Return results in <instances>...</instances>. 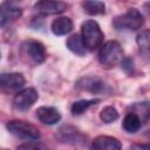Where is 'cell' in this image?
<instances>
[{"label": "cell", "mask_w": 150, "mask_h": 150, "mask_svg": "<svg viewBox=\"0 0 150 150\" xmlns=\"http://www.w3.org/2000/svg\"><path fill=\"white\" fill-rule=\"evenodd\" d=\"M25 84V77L20 73H4L0 76L1 88L16 89Z\"/></svg>", "instance_id": "cell-13"}, {"label": "cell", "mask_w": 150, "mask_h": 150, "mask_svg": "<svg viewBox=\"0 0 150 150\" xmlns=\"http://www.w3.org/2000/svg\"><path fill=\"white\" fill-rule=\"evenodd\" d=\"M81 34L86 48L90 52L98 48L104 39V34L101 30L98 23L94 20H87L81 26Z\"/></svg>", "instance_id": "cell-2"}, {"label": "cell", "mask_w": 150, "mask_h": 150, "mask_svg": "<svg viewBox=\"0 0 150 150\" xmlns=\"http://www.w3.org/2000/svg\"><path fill=\"white\" fill-rule=\"evenodd\" d=\"M81 6L89 15H100L105 12V5L100 0H83Z\"/></svg>", "instance_id": "cell-18"}, {"label": "cell", "mask_w": 150, "mask_h": 150, "mask_svg": "<svg viewBox=\"0 0 150 150\" xmlns=\"http://www.w3.org/2000/svg\"><path fill=\"white\" fill-rule=\"evenodd\" d=\"M136 42L142 57L150 62V29H145L138 33L136 36Z\"/></svg>", "instance_id": "cell-14"}, {"label": "cell", "mask_w": 150, "mask_h": 150, "mask_svg": "<svg viewBox=\"0 0 150 150\" xmlns=\"http://www.w3.org/2000/svg\"><path fill=\"white\" fill-rule=\"evenodd\" d=\"M52 32L54 35L61 36V35H66L68 33L71 32L73 29V21L67 18V16H60L57 19H55L52 22Z\"/></svg>", "instance_id": "cell-15"}, {"label": "cell", "mask_w": 150, "mask_h": 150, "mask_svg": "<svg viewBox=\"0 0 150 150\" xmlns=\"http://www.w3.org/2000/svg\"><path fill=\"white\" fill-rule=\"evenodd\" d=\"M130 111L135 112L142 124H145L146 122L150 121V102L148 101H144V102H136V103H132L130 107H129Z\"/></svg>", "instance_id": "cell-16"}, {"label": "cell", "mask_w": 150, "mask_h": 150, "mask_svg": "<svg viewBox=\"0 0 150 150\" xmlns=\"http://www.w3.org/2000/svg\"><path fill=\"white\" fill-rule=\"evenodd\" d=\"M91 146L97 150H120L122 148V143L111 136H97L93 141Z\"/></svg>", "instance_id": "cell-12"}, {"label": "cell", "mask_w": 150, "mask_h": 150, "mask_svg": "<svg viewBox=\"0 0 150 150\" xmlns=\"http://www.w3.org/2000/svg\"><path fill=\"white\" fill-rule=\"evenodd\" d=\"M100 102V98H91V100H81L76 101L71 104V114L73 115H81L83 114L87 109H89L91 105H95Z\"/></svg>", "instance_id": "cell-20"}, {"label": "cell", "mask_w": 150, "mask_h": 150, "mask_svg": "<svg viewBox=\"0 0 150 150\" xmlns=\"http://www.w3.org/2000/svg\"><path fill=\"white\" fill-rule=\"evenodd\" d=\"M143 8H144L149 14H150V1H149V2H145V4L143 5Z\"/></svg>", "instance_id": "cell-25"}, {"label": "cell", "mask_w": 150, "mask_h": 150, "mask_svg": "<svg viewBox=\"0 0 150 150\" xmlns=\"http://www.w3.org/2000/svg\"><path fill=\"white\" fill-rule=\"evenodd\" d=\"M56 139L61 143H67L71 145H79L86 143V136L80 132L74 127L70 125H63L57 130V134L55 135Z\"/></svg>", "instance_id": "cell-7"}, {"label": "cell", "mask_w": 150, "mask_h": 150, "mask_svg": "<svg viewBox=\"0 0 150 150\" xmlns=\"http://www.w3.org/2000/svg\"><path fill=\"white\" fill-rule=\"evenodd\" d=\"M121 67H122V69H123L128 75H132L134 71H135L134 61H132L131 59H129V57L123 59V60L121 61Z\"/></svg>", "instance_id": "cell-22"}, {"label": "cell", "mask_w": 150, "mask_h": 150, "mask_svg": "<svg viewBox=\"0 0 150 150\" xmlns=\"http://www.w3.org/2000/svg\"><path fill=\"white\" fill-rule=\"evenodd\" d=\"M100 118L102 120V122H104L107 124L112 123L118 118V111L116 110V108H114L111 105L104 107L100 112Z\"/></svg>", "instance_id": "cell-21"}, {"label": "cell", "mask_w": 150, "mask_h": 150, "mask_svg": "<svg viewBox=\"0 0 150 150\" xmlns=\"http://www.w3.org/2000/svg\"><path fill=\"white\" fill-rule=\"evenodd\" d=\"M143 23H144V18L141 14V12L136 8H130L124 14L116 16L112 21L114 28L120 32L137 30L143 26Z\"/></svg>", "instance_id": "cell-1"}, {"label": "cell", "mask_w": 150, "mask_h": 150, "mask_svg": "<svg viewBox=\"0 0 150 150\" xmlns=\"http://www.w3.org/2000/svg\"><path fill=\"white\" fill-rule=\"evenodd\" d=\"M98 60L103 66L112 67L123 60V49L117 41L105 42L98 53Z\"/></svg>", "instance_id": "cell-4"}, {"label": "cell", "mask_w": 150, "mask_h": 150, "mask_svg": "<svg viewBox=\"0 0 150 150\" xmlns=\"http://www.w3.org/2000/svg\"><path fill=\"white\" fill-rule=\"evenodd\" d=\"M68 5L63 1H56V0H39L34 5L35 12H38L41 15H55L61 14L67 9Z\"/></svg>", "instance_id": "cell-9"}, {"label": "cell", "mask_w": 150, "mask_h": 150, "mask_svg": "<svg viewBox=\"0 0 150 150\" xmlns=\"http://www.w3.org/2000/svg\"><path fill=\"white\" fill-rule=\"evenodd\" d=\"M22 14V11L19 6L11 1H5L1 5L0 8V25L1 27H5L6 25L11 23L12 21L19 19Z\"/></svg>", "instance_id": "cell-10"}, {"label": "cell", "mask_w": 150, "mask_h": 150, "mask_svg": "<svg viewBox=\"0 0 150 150\" xmlns=\"http://www.w3.org/2000/svg\"><path fill=\"white\" fill-rule=\"evenodd\" d=\"M67 47L70 52L79 56H84L86 55V45L83 42V39L79 34H74L68 38L67 40Z\"/></svg>", "instance_id": "cell-17"}, {"label": "cell", "mask_w": 150, "mask_h": 150, "mask_svg": "<svg viewBox=\"0 0 150 150\" xmlns=\"http://www.w3.org/2000/svg\"><path fill=\"white\" fill-rule=\"evenodd\" d=\"M38 97L39 94L34 88H25L16 93L13 98V105L18 110H27L36 102Z\"/></svg>", "instance_id": "cell-8"}, {"label": "cell", "mask_w": 150, "mask_h": 150, "mask_svg": "<svg viewBox=\"0 0 150 150\" xmlns=\"http://www.w3.org/2000/svg\"><path fill=\"white\" fill-rule=\"evenodd\" d=\"M75 88L93 94H108L111 91L110 87L97 76H86L79 79L75 82Z\"/></svg>", "instance_id": "cell-5"}, {"label": "cell", "mask_w": 150, "mask_h": 150, "mask_svg": "<svg viewBox=\"0 0 150 150\" xmlns=\"http://www.w3.org/2000/svg\"><path fill=\"white\" fill-rule=\"evenodd\" d=\"M21 52L27 56L32 62L40 64L46 60V48L45 46L36 40H26L21 45Z\"/></svg>", "instance_id": "cell-6"}, {"label": "cell", "mask_w": 150, "mask_h": 150, "mask_svg": "<svg viewBox=\"0 0 150 150\" xmlns=\"http://www.w3.org/2000/svg\"><path fill=\"white\" fill-rule=\"evenodd\" d=\"M132 149H150V144H132Z\"/></svg>", "instance_id": "cell-24"}, {"label": "cell", "mask_w": 150, "mask_h": 150, "mask_svg": "<svg viewBox=\"0 0 150 150\" xmlns=\"http://www.w3.org/2000/svg\"><path fill=\"white\" fill-rule=\"evenodd\" d=\"M36 142H38V141H34V142H32V143H26V144L19 145L18 149H40V148H42V146H41L40 144H38Z\"/></svg>", "instance_id": "cell-23"}, {"label": "cell", "mask_w": 150, "mask_h": 150, "mask_svg": "<svg viewBox=\"0 0 150 150\" xmlns=\"http://www.w3.org/2000/svg\"><path fill=\"white\" fill-rule=\"evenodd\" d=\"M6 128L11 135L23 141L34 142V141H39L41 137L39 129L35 125L25 121H19V120L9 121L6 124Z\"/></svg>", "instance_id": "cell-3"}, {"label": "cell", "mask_w": 150, "mask_h": 150, "mask_svg": "<svg viewBox=\"0 0 150 150\" xmlns=\"http://www.w3.org/2000/svg\"><path fill=\"white\" fill-rule=\"evenodd\" d=\"M36 117L43 124L54 125L61 120V114L55 107L42 105V107L36 109Z\"/></svg>", "instance_id": "cell-11"}, {"label": "cell", "mask_w": 150, "mask_h": 150, "mask_svg": "<svg viewBox=\"0 0 150 150\" xmlns=\"http://www.w3.org/2000/svg\"><path fill=\"white\" fill-rule=\"evenodd\" d=\"M142 127V122L139 120V117L132 112V111H129L124 120H123V129L127 131V132H130V134H134L136 131H138Z\"/></svg>", "instance_id": "cell-19"}]
</instances>
